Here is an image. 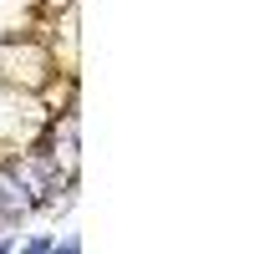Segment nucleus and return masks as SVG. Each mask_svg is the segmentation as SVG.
Listing matches in <instances>:
<instances>
[{
    "mask_svg": "<svg viewBox=\"0 0 254 254\" xmlns=\"http://www.w3.org/2000/svg\"><path fill=\"white\" fill-rule=\"evenodd\" d=\"M76 249H81V239H76V229H66V234L56 239V249H51V254H76Z\"/></svg>",
    "mask_w": 254,
    "mask_h": 254,
    "instance_id": "obj_3",
    "label": "nucleus"
},
{
    "mask_svg": "<svg viewBox=\"0 0 254 254\" xmlns=\"http://www.w3.org/2000/svg\"><path fill=\"white\" fill-rule=\"evenodd\" d=\"M15 249H26V254H51V249H56V234H26Z\"/></svg>",
    "mask_w": 254,
    "mask_h": 254,
    "instance_id": "obj_2",
    "label": "nucleus"
},
{
    "mask_svg": "<svg viewBox=\"0 0 254 254\" xmlns=\"http://www.w3.org/2000/svg\"><path fill=\"white\" fill-rule=\"evenodd\" d=\"M56 76H61V61L51 51V41H41V36H5L0 41V81L5 87L41 97Z\"/></svg>",
    "mask_w": 254,
    "mask_h": 254,
    "instance_id": "obj_1",
    "label": "nucleus"
}]
</instances>
